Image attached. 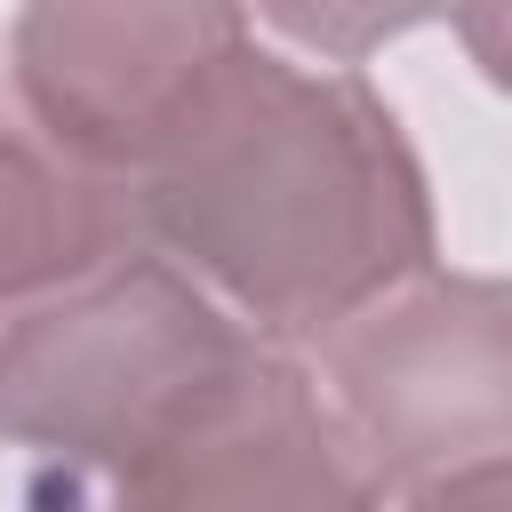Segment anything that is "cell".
Here are the masks:
<instances>
[{
  "label": "cell",
  "mask_w": 512,
  "mask_h": 512,
  "mask_svg": "<svg viewBox=\"0 0 512 512\" xmlns=\"http://www.w3.org/2000/svg\"><path fill=\"white\" fill-rule=\"evenodd\" d=\"M240 8L264 16L312 64H344V72H360L376 48L408 40L416 24H440L448 16V0H240Z\"/></svg>",
  "instance_id": "7"
},
{
  "label": "cell",
  "mask_w": 512,
  "mask_h": 512,
  "mask_svg": "<svg viewBox=\"0 0 512 512\" xmlns=\"http://www.w3.org/2000/svg\"><path fill=\"white\" fill-rule=\"evenodd\" d=\"M112 512H384L312 368L264 344L192 424L104 480Z\"/></svg>",
  "instance_id": "5"
},
{
  "label": "cell",
  "mask_w": 512,
  "mask_h": 512,
  "mask_svg": "<svg viewBox=\"0 0 512 512\" xmlns=\"http://www.w3.org/2000/svg\"><path fill=\"white\" fill-rule=\"evenodd\" d=\"M136 248L128 192L72 168L0 88V320Z\"/></svg>",
  "instance_id": "6"
},
{
  "label": "cell",
  "mask_w": 512,
  "mask_h": 512,
  "mask_svg": "<svg viewBox=\"0 0 512 512\" xmlns=\"http://www.w3.org/2000/svg\"><path fill=\"white\" fill-rule=\"evenodd\" d=\"M128 224L136 248L280 352H312L440 264L432 184L400 112L360 72L280 48H248L128 176Z\"/></svg>",
  "instance_id": "1"
},
{
  "label": "cell",
  "mask_w": 512,
  "mask_h": 512,
  "mask_svg": "<svg viewBox=\"0 0 512 512\" xmlns=\"http://www.w3.org/2000/svg\"><path fill=\"white\" fill-rule=\"evenodd\" d=\"M384 512H512V456H472L408 488H384Z\"/></svg>",
  "instance_id": "8"
},
{
  "label": "cell",
  "mask_w": 512,
  "mask_h": 512,
  "mask_svg": "<svg viewBox=\"0 0 512 512\" xmlns=\"http://www.w3.org/2000/svg\"><path fill=\"white\" fill-rule=\"evenodd\" d=\"M248 48L240 0H24L0 88L72 168L128 192Z\"/></svg>",
  "instance_id": "4"
},
{
  "label": "cell",
  "mask_w": 512,
  "mask_h": 512,
  "mask_svg": "<svg viewBox=\"0 0 512 512\" xmlns=\"http://www.w3.org/2000/svg\"><path fill=\"white\" fill-rule=\"evenodd\" d=\"M264 336H248L168 256L120 248L72 288L0 320V440L88 480H120L192 424Z\"/></svg>",
  "instance_id": "2"
},
{
  "label": "cell",
  "mask_w": 512,
  "mask_h": 512,
  "mask_svg": "<svg viewBox=\"0 0 512 512\" xmlns=\"http://www.w3.org/2000/svg\"><path fill=\"white\" fill-rule=\"evenodd\" d=\"M312 352V384L376 488L512 448V304L488 272L432 264Z\"/></svg>",
  "instance_id": "3"
}]
</instances>
